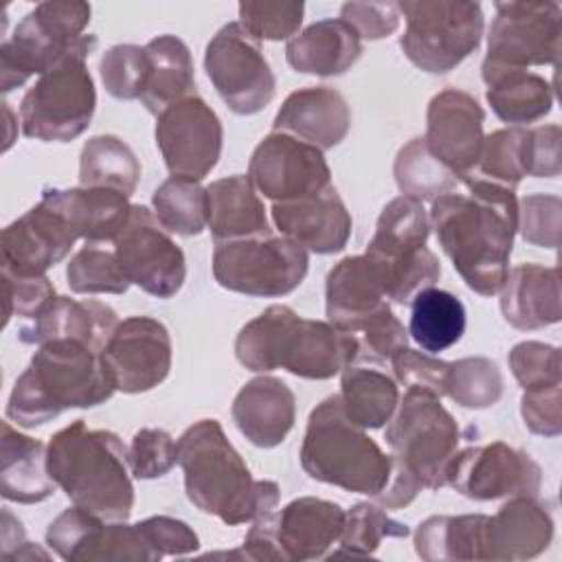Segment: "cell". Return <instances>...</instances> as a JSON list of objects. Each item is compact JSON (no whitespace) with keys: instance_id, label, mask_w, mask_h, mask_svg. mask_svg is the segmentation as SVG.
<instances>
[{"instance_id":"30bf717a","label":"cell","mask_w":562,"mask_h":562,"mask_svg":"<svg viewBox=\"0 0 562 562\" xmlns=\"http://www.w3.org/2000/svg\"><path fill=\"white\" fill-rule=\"evenodd\" d=\"M406 20L400 37L411 64L430 75L454 70L483 40L485 18L479 2L470 0H404L397 2Z\"/></svg>"},{"instance_id":"cb8c5ba5","label":"cell","mask_w":562,"mask_h":562,"mask_svg":"<svg viewBox=\"0 0 562 562\" xmlns=\"http://www.w3.org/2000/svg\"><path fill=\"white\" fill-rule=\"evenodd\" d=\"M231 415L252 446L274 448L294 428L296 397L281 378L257 375L237 391Z\"/></svg>"},{"instance_id":"9f6ffc18","label":"cell","mask_w":562,"mask_h":562,"mask_svg":"<svg viewBox=\"0 0 562 562\" xmlns=\"http://www.w3.org/2000/svg\"><path fill=\"white\" fill-rule=\"evenodd\" d=\"M562 130L560 125H540L525 132L522 167L525 176L558 178L562 171Z\"/></svg>"},{"instance_id":"be15d7a7","label":"cell","mask_w":562,"mask_h":562,"mask_svg":"<svg viewBox=\"0 0 562 562\" xmlns=\"http://www.w3.org/2000/svg\"><path fill=\"white\" fill-rule=\"evenodd\" d=\"M7 560H50V555L42 549V547H37V544H33V542H24L20 549H15Z\"/></svg>"},{"instance_id":"7402d4cb","label":"cell","mask_w":562,"mask_h":562,"mask_svg":"<svg viewBox=\"0 0 562 562\" xmlns=\"http://www.w3.org/2000/svg\"><path fill=\"white\" fill-rule=\"evenodd\" d=\"M349 127L351 110L347 99L327 86H310L290 92L272 121V132L290 134L321 151L340 145Z\"/></svg>"},{"instance_id":"db71d44e","label":"cell","mask_w":562,"mask_h":562,"mask_svg":"<svg viewBox=\"0 0 562 562\" xmlns=\"http://www.w3.org/2000/svg\"><path fill=\"white\" fill-rule=\"evenodd\" d=\"M562 226V200L533 193L518 202V231L525 241L540 248H558Z\"/></svg>"},{"instance_id":"ee69618b","label":"cell","mask_w":562,"mask_h":562,"mask_svg":"<svg viewBox=\"0 0 562 562\" xmlns=\"http://www.w3.org/2000/svg\"><path fill=\"white\" fill-rule=\"evenodd\" d=\"M408 525L391 518L378 503H356L345 514L336 555H373L384 538H406Z\"/></svg>"},{"instance_id":"ba28073f","label":"cell","mask_w":562,"mask_h":562,"mask_svg":"<svg viewBox=\"0 0 562 562\" xmlns=\"http://www.w3.org/2000/svg\"><path fill=\"white\" fill-rule=\"evenodd\" d=\"M90 4L81 0H48L35 4L0 44V90L11 92L33 75H44L75 50L99 42L83 33Z\"/></svg>"},{"instance_id":"7a4b0ae2","label":"cell","mask_w":562,"mask_h":562,"mask_svg":"<svg viewBox=\"0 0 562 562\" xmlns=\"http://www.w3.org/2000/svg\"><path fill=\"white\" fill-rule=\"evenodd\" d=\"M187 498L226 525L252 522L279 505V485L252 479L217 419H198L178 439Z\"/></svg>"},{"instance_id":"ab89813d","label":"cell","mask_w":562,"mask_h":562,"mask_svg":"<svg viewBox=\"0 0 562 562\" xmlns=\"http://www.w3.org/2000/svg\"><path fill=\"white\" fill-rule=\"evenodd\" d=\"M393 176L402 195L415 198L419 202L450 193L459 184V178L432 156L422 136L408 140L397 151Z\"/></svg>"},{"instance_id":"8d00e7d4","label":"cell","mask_w":562,"mask_h":562,"mask_svg":"<svg viewBox=\"0 0 562 562\" xmlns=\"http://www.w3.org/2000/svg\"><path fill=\"white\" fill-rule=\"evenodd\" d=\"M465 307L446 290L426 288L411 301L408 334L426 351L439 353L463 338Z\"/></svg>"},{"instance_id":"e0dca14e","label":"cell","mask_w":562,"mask_h":562,"mask_svg":"<svg viewBox=\"0 0 562 562\" xmlns=\"http://www.w3.org/2000/svg\"><path fill=\"white\" fill-rule=\"evenodd\" d=\"M248 180L272 202H292L321 193L331 184L323 151L290 134L272 132L252 151Z\"/></svg>"},{"instance_id":"e575fe53","label":"cell","mask_w":562,"mask_h":562,"mask_svg":"<svg viewBox=\"0 0 562 562\" xmlns=\"http://www.w3.org/2000/svg\"><path fill=\"white\" fill-rule=\"evenodd\" d=\"M428 235L430 220L424 202L400 195L382 209L364 255L389 266L426 246Z\"/></svg>"},{"instance_id":"ac0fdd59","label":"cell","mask_w":562,"mask_h":562,"mask_svg":"<svg viewBox=\"0 0 562 562\" xmlns=\"http://www.w3.org/2000/svg\"><path fill=\"white\" fill-rule=\"evenodd\" d=\"M173 345L169 329L151 316L119 321L101 351L103 367L116 391L145 393L156 389L171 369Z\"/></svg>"},{"instance_id":"f35d334b","label":"cell","mask_w":562,"mask_h":562,"mask_svg":"<svg viewBox=\"0 0 562 562\" xmlns=\"http://www.w3.org/2000/svg\"><path fill=\"white\" fill-rule=\"evenodd\" d=\"M140 180L134 149L114 134H99L83 143L79 156V184L114 189L132 195Z\"/></svg>"},{"instance_id":"52a82bcc","label":"cell","mask_w":562,"mask_h":562,"mask_svg":"<svg viewBox=\"0 0 562 562\" xmlns=\"http://www.w3.org/2000/svg\"><path fill=\"white\" fill-rule=\"evenodd\" d=\"M299 457L310 479L373 498L386 487L393 470L391 454L347 415L338 393L312 408Z\"/></svg>"},{"instance_id":"5b68a950","label":"cell","mask_w":562,"mask_h":562,"mask_svg":"<svg viewBox=\"0 0 562 562\" xmlns=\"http://www.w3.org/2000/svg\"><path fill=\"white\" fill-rule=\"evenodd\" d=\"M114 391L99 351L81 340H50L37 345L29 367L18 375L4 413L18 426L35 428L68 408L99 406Z\"/></svg>"},{"instance_id":"7dc6e473","label":"cell","mask_w":562,"mask_h":562,"mask_svg":"<svg viewBox=\"0 0 562 562\" xmlns=\"http://www.w3.org/2000/svg\"><path fill=\"white\" fill-rule=\"evenodd\" d=\"M358 345L356 362H369V364H384L389 362L391 353L408 345V331L400 323V318L391 312L389 305L380 307L371 316L362 318L353 327L347 329Z\"/></svg>"},{"instance_id":"484cf974","label":"cell","mask_w":562,"mask_h":562,"mask_svg":"<svg viewBox=\"0 0 562 562\" xmlns=\"http://www.w3.org/2000/svg\"><path fill=\"white\" fill-rule=\"evenodd\" d=\"M119 325L116 312L94 299L57 296L31 325H24L18 338L24 345H44L50 340H81L94 351H103Z\"/></svg>"},{"instance_id":"d6986e66","label":"cell","mask_w":562,"mask_h":562,"mask_svg":"<svg viewBox=\"0 0 562 562\" xmlns=\"http://www.w3.org/2000/svg\"><path fill=\"white\" fill-rule=\"evenodd\" d=\"M77 239L70 220L42 191L40 202L2 231V268L18 274H44L70 252Z\"/></svg>"},{"instance_id":"60d3db41","label":"cell","mask_w":562,"mask_h":562,"mask_svg":"<svg viewBox=\"0 0 562 562\" xmlns=\"http://www.w3.org/2000/svg\"><path fill=\"white\" fill-rule=\"evenodd\" d=\"M154 215L176 235L193 237L206 228V189L200 182L171 176L151 195Z\"/></svg>"},{"instance_id":"f907efd6","label":"cell","mask_w":562,"mask_h":562,"mask_svg":"<svg viewBox=\"0 0 562 562\" xmlns=\"http://www.w3.org/2000/svg\"><path fill=\"white\" fill-rule=\"evenodd\" d=\"M509 369L522 391L562 384L560 349L540 340H522L507 356Z\"/></svg>"},{"instance_id":"f5cc1de1","label":"cell","mask_w":562,"mask_h":562,"mask_svg":"<svg viewBox=\"0 0 562 562\" xmlns=\"http://www.w3.org/2000/svg\"><path fill=\"white\" fill-rule=\"evenodd\" d=\"M2 290H4V323L11 316L37 318L55 299V285L46 274H18L2 268Z\"/></svg>"},{"instance_id":"d4e9b609","label":"cell","mask_w":562,"mask_h":562,"mask_svg":"<svg viewBox=\"0 0 562 562\" xmlns=\"http://www.w3.org/2000/svg\"><path fill=\"white\" fill-rule=\"evenodd\" d=\"M386 303V272L369 255L340 259L325 281L327 321L347 331Z\"/></svg>"},{"instance_id":"6da1fadb","label":"cell","mask_w":562,"mask_h":562,"mask_svg":"<svg viewBox=\"0 0 562 562\" xmlns=\"http://www.w3.org/2000/svg\"><path fill=\"white\" fill-rule=\"evenodd\" d=\"M459 182L465 193L450 191L432 200L430 228L465 285L481 296H494L507 279L518 231L516 189L476 173Z\"/></svg>"},{"instance_id":"4fadbf2b","label":"cell","mask_w":562,"mask_h":562,"mask_svg":"<svg viewBox=\"0 0 562 562\" xmlns=\"http://www.w3.org/2000/svg\"><path fill=\"white\" fill-rule=\"evenodd\" d=\"M483 64L505 68L555 66L560 55L562 9L558 2H494Z\"/></svg>"},{"instance_id":"5bb4252c","label":"cell","mask_w":562,"mask_h":562,"mask_svg":"<svg viewBox=\"0 0 562 562\" xmlns=\"http://www.w3.org/2000/svg\"><path fill=\"white\" fill-rule=\"evenodd\" d=\"M112 244L127 281L143 292L171 299L184 285V252L147 206L132 204L130 217Z\"/></svg>"},{"instance_id":"836d02e7","label":"cell","mask_w":562,"mask_h":562,"mask_svg":"<svg viewBox=\"0 0 562 562\" xmlns=\"http://www.w3.org/2000/svg\"><path fill=\"white\" fill-rule=\"evenodd\" d=\"M147 83L140 97L151 114L195 94V70L189 46L176 35H158L145 44Z\"/></svg>"},{"instance_id":"94428289","label":"cell","mask_w":562,"mask_h":562,"mask_svg":"<svg viewBox=\"0 0 562 562\" xmlns=\"http://www.w3.org/2000/svg\"><path fill=\"white\" fill-rule=\"evenodd\" d=\"M241 553L246 560H285L277 538V509L252 520V527L244 538Z\"/></svg>"},{"instance_id":"91938a15","label":"cell","mask_w":562,"mask_h":562,"mask_svg":"<svg viewBox=\"0 0 562 562\" xmlns=\"http://www.w3.org/2000/svg\"><path fill=\"white\" fill-rule=\"evenodd\" d=\"M143 533L151 542V547L165 555H187L198 551L200 538L198 533L180 518L173 516H149L145 520H138Z\"/></svg>"},{"instance_id":"681fc988","label":"cell","mask_w":562,"mask_h":562,"mask_svg":"<svg viewBox=\"0 0 562 562\" xmlns=\"http://www.w3.org/2000/svg\"><path fill=\"white\" fill-rule=\"evenodd\" d=\"M382 268L386 272V299L400 305L411 303L415 294L432 288L441 277V263L428 246L417 248L395 263H382Z\"/></svg>"},{"instance_id":"ffe728a7","label":"cell","mask_w":562,"mask_h":562,"mask_svg":"<svg viewBox=\"0 0 562 562\" xmlns=\"http://www.w3.org/2000/svg\"><path fill=\"white\" fill-rule=\"evenodd\" d=\"M483 121V108L465 90L446 88L428 101L424 140L459 180L476 169L485 138Z\"/></svg>"},{"instance_id":"603a6c76","label":"cell","mask_w":562,"mask_h":562,"mask_svg":"<svg viewBox=\"0 0 562 562\" xmlns=\"http://www.w3.org/2000/svg\"><path fill=\"white\" fill-rule=\"evenodd\" d=\"M553 538V518L536 496H509L487 516L483 529V560H529L540 555Z\"/></svg>"},{"instance_id":"f1b7e54d","label":"cell","mask_w":562,"mask_h":562,"mask_svg":"<svg viewBox=\"0 0 562 562\" xmlns=\"http://www.w3.org/2000/svg\"><path fill=\"white\" fill-rule=\"evenodd\" d=\"M362 55V37L340 18L312 22L285 44V61L303 75L336 77Z\"/></svg>"},{"instance_id":"c3c4849f","label":"cell","mask_w":562,"mask_h":562,"mask_svg":"<svg viewBox=\"0 0 562 562\" xmlns=\"http://www.w3.org/2000/svg\"><path fill=\"white\" fill-rule=\"evenodd\" d=\"M239 24L257 40H292L305 15L303 2H239Z\"/></svg>"},{"instance_id":"1f68e13d","label":"cell","mask_w":562,"mask_h":562,"mask_svg":"<svg viewBox=\"0 0 562 562\" xmlns=\"http://www.w3.org/2000/svg\"><path fill=\"white\" fill-rule=\"evenodd\" d=\"M487 86L485 99L494 114L514 127L544 119L553 108V86L527 68H505L481 64Z\"/></svg>"},{"instance_id":"83f0119b","label":"cell","mask_w":562,"mask_h":562,"mask_svg":"<svg viewBox=\"0 0 562 562\" xmlns=\"http://www.w3.org/2000/svg\"><path fill=\"white\" fill-rule=\"evenodd\" d=\"M498 294L503 318L520 331L555 325L562 316L560 272L555 266L518 263L507 272Z\"/></svg>"},{"instance_id":"11a10c76","label":"cell","mask_w":562,"mask_h":562,"mask_svg":"<svg viewBox=\"0 0 562 562\" xmlns=\"http://www.w3.org/2000/svg\"><path fill=\"white\" fill-rule=\"evenodd\" d=\"M389 362H391L395 382L404 384L406 389H419L437 397L446 395V375H448L446 360L432 358L430 353H422L411 349L408 345H402L391 353Z\"/></svg>"},{"instance_id":"8992f818","label":"cell","mask_w":562,"mask_h":562,"mask_svg":"<svg viewBox=\"0 0 562 562\" xmlns=\"http://www.w3.org/2000/svg\"><path fill=\"white\" fill-rule=\"evenodd\" d=\"M48 472L72 505L103 520H127L134 507L127 448L112 430L88 428L83 419L48 441Z\"/></svg>"},{"instance_id":"b9f144b4","label":"cell","mask_w":562,"mask_h":562,"mask_svg":"<svg viewBox=\"0 0 562 562\" xmlns=\"http://www.w3.org/2000/svg\"><path fill=\"white\" fill-rule=\"evenodd\" d=\"M505 380L498 364L483 356H468L448 362L446 395L463 408L483 411L503 397Z\"/></svg>"},{"instance_id":"8fae6325","label":"cell","mask_w":562,"mask_h":562,"mask_svg":"<svg viewBox=\"0 0 562 562\" xmlns=\"http://www.w3.org/2000/svg\"><path fill=\"white\" fill-rule=\"evenodd\" d=\"M307 268V250L272 233L215 244L213 250V277L217 285L248 296H285L303 283Z\"/></svg>"},{"instance_id":"9c48e42d","label":"cell","mask_w":562,"mask_h":562,"mask_svg":"<svg viewBox=\"0 0 562 562\" xmlns=\"http://www.w3.org/2000/svg\"><path fill=\"white\" fill-rule=\"evenodd\" d=\"M99 42L88 44L40 75L20 103V130L42 143H68L81 136L97 108V90L86 59Z\"/></svg>"},{"instance_id":"d6a6232c","label":"cell","mask_w":562,"mask_h":562,"mask_svg":"<svg viewBox=\"0 0 562 562\" xmlns=\"http://www.w3.org/2000/svg\"><path fill=\"white\" fill-rule=\"evenodd\" d=\"M44 191L70 220L79 239H86L88 244L114 241L132 211L130 195L114 189L79 184L72 189L48 187Z\"/></svg>"},{"instance_id":"6f0895ef","label":"cell","mask_w":562,"mask_h":562,"mask_svg":"<svg viewBox=\"0 0 562 562\" xmlns=\"http://www.w3.org/2000/svg\"><path fill=\"white\" fill-rule=\"evenodd\" d=\"M340 20L351 24L362 40L375 42L397 31L400 9L397 2H345Z\"/></svg>"},{"instance_id":"4316f807","label":"cell","mask_w":562,"mask_h":562,"mask_svg":"<svg viewBox=\"0 0 562 562\" xmlns=\"http://www.w3.org/2000/svg\"><path fill=\"white\" fill-rule=\"evenodd\" d=\"M345 509L325 498L301 496L277 512V538L285 560H318L338 542Z\"/></svg>"},{"instance_id":"2e32d148","label":"cell","mask_w":562,"mask_h":562,"mask_svg":"<svg viewBox=\"0 0 562 562\" xmlns=\"http://www.w3.org/2000/svg\"><path fill=\"white\" fill-rule=\"evenodd\" d=\"M446 485L472 501L538 496L542 470L529 452L492 441L457 450L446 468Z\"/></svg>"},{"instance_id":"277c9868","label":"cell","mask_w":562,"mask_h":562,"mask_svg":"<svg viewBox=\"0 0 562 562\" xmlns=\"http://www.w3.org/2000/svg\"><path fill=\"white\" fill-rule=\"evenodd\" d=\"M441 397L406 389L384 430L391 448V479L375 501L386 509L411 505L422 490L446 485V468L459 450L461 430Z\"/></svg>"},{"instance_id":"816d5d0a","label":"cell","mask_w":562,"mask_h":562,"mask_svg":"<svg viewBox=\"0 0 562 562\" xmlns=\"http://www.w3.org/2000/svg\"><path fill=\"white\" fill-rule=\"evenodd\" d=\"M178 463V441L162 428H140L127 446V465L140 481L160 479Z\"/></svg>"},{"instance_id":"d590c367","label":"cell","mask_w":562,"mask_h":562,"mask_svg":"<svg viewBox=\"0 0 562 562\" xmlns=\"http://www.w3.org/2000/svg\"><path fill=\"white\" fill-rule=\"evenodd\" d=\"M485 514L430 516L415 529V553L426 562L483 560Z\"/></svg>"},{"instance_id":"44dd1931","label":"cell","mask_w":562,"mask_h":562,"mask_svg":"<svg viewBox=\"0 0 562 562\" xmlns=\"http://www.w3.org/2000/svg\"><path fill=\"white\" fill-rule=\"evenodd\" d=\"M270 213L283 237L316 255L340 252L351 235V215L334 184L310 198L274 202Z\"/></svg>"},{"instance_id":"9a60e30c","label":"cell","mask_w":562,"mask_h":562,"mask_svg":"<svg viewBox=\"0 0 562 562\" xmlns=\"http://www.w3.org/2000/svg\"><path fill=\"white\" fill-rule=\"evenodd\" d=\"M154 136L171 176L200 182L222 156V121L198 94L167 105L156 116Z\"/></svg>"},{"instance_id":"bcb514c9","label":"cell","mask_w":562,"mask_h":562,"mask_svg":"<svg viewBox=\"0 0 562 562\" xmlns=\"http://www.w3.org/2000/svg\"><path fill=\"white\" fill-rule=\"evenodd\" d=\"M99 72L105 90L121 101L140 99L147 83L145 46L116 44L108 48L99 61Z\"/></svg>"},{"instance_id":"74e56055","label":"cell","mask_w":562,"mask_h":562,"mask_svg":"<svg viewBox=\"0 0 562 562\" xmlns=\"http://www.w3.org/2000/svg\"><path fill=\"white\" fill-rule=\"evenodd\" d=\"M338 395L347 415L364 430L389 424L400 402L397 382L391 375L356 362L342 369Z\"/></svg>"},{"instance_id":"4dcf8cb0","label":"cell","mask_w":562,"mask_h":562,"mask_svg":"<svg viewBox=\"0 0 562 562\" xmlns=\"http://www.w3.org/2000/svg\"><path fill=\"white\" fill-rule=\"evenodd\" d=\"M57 490L48 472V446L18 432L2 422L0 437V494L4 501L33 505L50 498Z\"/></svg>"},{"instance_id":"680465c9","label":"cell","mask_w":562,"mask_h":562,"mask_svg":"<svg viewBox=\"0 0 562 562\" xmlns=\"http://www.w3.org/2000/svg\"><path fill=\"white\" fill-rule=\"evenodd\" d=\"M520 415L529 432L558 437L562 432V391L560 386L522 391Z\"/></svg>"},{"instance_id":"3957f363","label":"cell","mask_w":562,"mask_h":562,"mask_svg":"<svg viewBox=\"0 0 562 562\" xmlns=\"http://www.w3.org/2000/svg\"><path fill=\"white\" fill-rule=\"evenodd\" d=\"M358 345L329 321L299 316L277 303L248 321L235 338V358L255 373L285 369L305 380H329L356 362Z\"/></svg>"},{"instance_id":"6125c7cd","label":"cell","mask_w":562,"mask_h":562,"mask_svg":"<svg viewBox=\"0 0 562 562\" xmlns=\"http://www.w3.org/2000/svg\"><path fill=\"white\" fill-rule=\"evenodd\" d=\"M26 542V533L22 522L4 507L2 509V525H0V544H2V558L7 560L15 549H20Z\"/></svg>"},{"instance_id":"7c38bea8","label":"cell","mask_w":562,"mask_h":562,"mask_svg":"<svg viewBox=\"0 0 562 562\" xmlns=\"http://www.w3.org/2000/svg\"><path fill=\"white\" fill-rule=\"evenodd\" d=\"M204 70L231 112H261L277 92L274 72L259 42L239 24H224L206 44Z\"/></svg>"},{"instance_id":"7bdbcfd3","label":"cell","mask_w":562,"mask_h":562,"mask_svg":"<svg viewBox=\"0 0 562 562\" xmlns=\"http://www.w3.org/2000/svg\"><path fill=\"white\" fill-rule=\"evenodd\" d=\"M66 283L75 294H123L132 285L121 270L114 248L88 241L70 257Z\"/></svg>"},{"instance_id":"f6af8a7d","label":"cell","mask_w":562,"mask_h":562,"mask_svg":"<svg viewBox=\"0 0 562 562\" xmlns=\"http://www.w3.org/2000/svg\"><path fill=\"white\" fill-rule=\"evenodd\" d=\"M525 132L527 130L522 127H503L485 136L476 169L472 173L485 180L498 182L503 187L516 189L525 178V167H522Z\"/></svg>"},{"instance_id":"f546056e","label":"cell","mask_w":562,"mask_h":562,"mask_svg":"<svg viewBox=\"0 0 562 562\" xmlns=\"http://www.w3.org/2000/svg\"><path fill=\"white\" fill-rule=\"evenodd\" d=\"M206 228L215 244L270 235L266 206L248 176L235 173L206 187Z\"/></svg>"}]
</instances>
